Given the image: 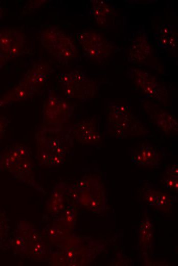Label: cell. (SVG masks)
Wrapping results in <instances>:
<instances>
[{
  "mask_svg": "<svg viewBox=\"0 0 178 266\" xmlns=\"http://www.w3.org/2000/svg\"><path fill=\"white\" fill-rule=\"evenodd\" d=\"M40 41L42 46L62 64H66L78 55L73 40L57 27L51 26L42 30Z\"/></svg>",
  "mask_w": 178,
  "mask_h": 266,
  "instance_id": "obj_1",
  "label": "cell"
},
{
  "mask_svg": "<svg viewBox=\"0 0 178 266\" xmlns=\"http://www.w3.org/2000/svg\"><path fill=\"white\" fill-rule=\"evenodd\" d=\"M78 38L83 53L90 59L102 60L108 58L112 53V44L99 33L82 31Z\"/></svg>",
  "mask_w": 178,
  "mask_h": 266,
  "instance_id": "obj_2",
  "label": "cell"
},
{
  "mask_svg": "<svg viewBox=\"0 0 178 266\" xmlns=\"http://www.w3.org/2000/svg\"><path fill=\"white\" fill-rule=\"evenodd\" d=\"M128 73L131 80L141 89L145 95L160 103H167V90L153 75L137 68H129Z\"/></svg>",
  "mask_w": 178,
  "mask_h": 266,
  "instance_id": "obj_3",
  "label": "cell"
},
{
  "mask_svg": "<svg viewBox=\"0 0 178 266\" xmlns=\"http://www.w3.org/2000/svg\"><path fill=\"white\" fill-rule=\"evenodd\" d=\"M109 121L120 136L139 135L144 126L139 120L121 105H112L108 111Z\"/></svg>",
  "mask_w": 178,
  "mask_h": 266,
  "instance_id": "obj_4",
  "label": "cell"
},
{
  "mask_svg": "<svg viewBox=\"0 0 178 266\" xmlns=\"http://www.w3.org/2000/svg\"><path fill=\"white\" fill-rule=\"evenodd\" d=\"M25 34L15 29L0 30V54L7 59L15 58L26 51Z\"/></svg>",
  "mask_w": 178,
  "mask_h": 266,
  "instance_id": "obj_5",
  "label": "cell"
},
{
  "mask_svg": "<svg viewBox=\"0 0 178 266\" xmlns=\"http://www.w3.org/2000/svg\"><path fill=\"white\" fill-rule=\"evenodd\" d=\"M142 105L151 121L165 134H177V121L170 113L148 101H142Z\"/></svg>",
  "mask_w": 178,
  "mask_h": 266,
  "instance_id": "obj_6",
  "label": "cell"
},
{
  "mask_svg": "<svg viewBox=\"0 0 178 266\" xmlns=\"http://www.w3.org/2000/svg\"><path fill=\"white\" fill-rule=\"evenodd\" d=\"M50 72V66L47 63H34L25 74L23 80L35 92L43 84Z\"/></svg>",
  "mask_w": 178,
  "mask_h": 266,
  "instance_id": "obj_7",
  "label": "cell"
},
{
  "mask_svg": "<svg viewBox=\"0 0 178 266\" xmlns=\"http://www.w3.org/2000/svg\"><path fill=\"white\" fill-rule=\"evenodd\" d=\"M77 140L83 144H92L101 140V136L95 125L90 120L81 121L76 124Z\"/></svg>",
  "mask_w": 178,
  "mask_h": 266,
  "instance_id": "obj_8",
  "label": "cell"
},
{
  "mask_svg": "<svg viewBox=\"0 0 178 266\" xmlns=\"http://www.w3.org/2000/svg\"><path fill=\"white\" fill-rule=\"evenodd\" d=\"M151 48L144 35L135 38L128 53V60L132 62H143L151 55Z\"/></svg>",
  "mask_w": 178,
  "mask_h": 266,
  "instance_id": "obj_9",
  "label": "cell"
},
{
  "mask_svg": "<svg viewBox=\"0 0 178 266\" xmlns=\"http://www.w3.org/2000/svg\"><path fill=\"white\" fill-rule=\"evenodd\" d=\"M43 117L46 121L56 122L60 117H68L62 112L60 106V98L56 97L52 91H50L48 98L42 108Z\"/></svg>",
  "mask_w": 178,
  "mask_h": 266,
  "instance_id": "obj_10",
  "label": "cell"
},
{
  "mask_svg": "<svg viewBox=\"0 0 178 266\" xmlns=\"http://www.w3.org/2000/svg\"><path fill=\"white\" fill-rule=\"evenodd\" d=\"M36 92L21 79L17 85L0 98V106L13 101H22L32 96Z\"/></svg>",
  "mask_w": 178,
  "mask_h": 266,
  "instance_id": "obj_11",
  "label": "cell"
},
{
  "mask_svg": "<svg viewBox=\"0 0 178 266\" xmlns=\"http://www.w3.org/2000/svg\"><path fill=\"white\" fill-rule=\"evenodd\" d=\"M92 2V13L98 24L101 26H106L114 10L103 1L95 0Z\"/></svg>",
  "mask_w": 178,
  "mask_h": 266,
  "instance_id": "obj_12",
  "label": "cell"
},
{
  "mask_svg": "<svg viewBox=\"0 0 178 266\" xmlns=\"http://www.w3.org/2000/svg\"><path fill=\"white\" fill-rule=\"evenodd\" d=\"M138 151L141 156V162L145 166H154L158 164L159 157L155 148L147 144H143Z\"/></svg>",
  "mask_w": 178,
  "mask_h": 266,
  "instance_id": "obj_13",
  "label": "cell"
},
{
  "mask_svg": "<svg viewBox=\"0 0 178 266\" xmlns=\"http://www.w3.org/2000/svg\"><path fill=\"white\" fill-rule=\"evenodd\" d=\"M168 194L165 192H158L157 197L154 203L155 207L160 209H165L168 207L169 203Z\"/></svg>",
  "mask_w": 178,
  "mask_h": 266,
  "instance_id": "obj_14",
  "label": "cell"
},
{
  "mask_svg": "<svg viewBox=\"0 0 178 266\" xmlns=\"http://www.w3.org/2000/svg\"><path fill=\"white\" fill-rule=\"evenodd\" d=\"M164 184L168 188L177 191L178 188L177 177H174L167 173L164 176Z\"/></svg>",
  "mask_w": 178,
  "mask_h": 266,
  "instance_id": "obj_15",
  "label": "cell"
},
{
  "mask_svg": "<svg viewBox=\"0 0 178 266\" xmlns=\"http://www.w3.org/2000/svg\"><path fill=\"white\" fill-rule=\"evenodd\" d=\"M9 122L8 119L5 116L0 115V141L4 135L6 128Z\"/></svg>",
  "mask_w": 178,
  "mask_h": 266,
  "instance_id": "obj_16",
  "label": "cell"
},
{
  "mask_svg": "<svg viewBox=\"0 0 178 266\" xmlns=\"http://www.w3.org/2000/svg\"><path fill=\"white\" fill-rule=\"evenodd\" d=\"M168 173L174 177H177L178 169L177 165H173L169 168Z\"/></svg>",
  "mask_w": 178,
  "mask_h": 266,
  "instance_id": "obj_17",
  "label": "cell"
},
{
  "mask_svg": "<svg viewBox=\"0 0 178 266\" xmlns=\"http://www.w3.org/2000/svg\"><path fill=\"white\" fill-rule=\"evenodd\" d=\"M7 60V59L4 57L2 56H0V68L5 64Z\"/></svg>",
  "mask_w": 178,
  "mask_h": 266,
  "instance_id": "obj_18",
  "label": "cell"
},
{
  "mask_svg": "<svg viewBox=\"0 0 178 266\" xmlns=\"http://www.w3.org/2000/svg\"><path fill=\"white\" fill-rule=\"evenodd\" d=\"M66 220L68 222H71L73 220V217L71 215H69L66 217Z\"/></svg>",
  "mask_w": 178,
  "mask_h": 266,
  "instance_id": "obj_19",
  "label": "cell"
},
{
  "mask_svg": "<svg viewBox=\"0 0 178 266\" xmlns=\"http://www.w3.org/2000/svg\"><path fill=\"white\" fill-rule=\"evenodd\" d=\"M53 195L55 198H57L59 196V194L57 192H55Z\"/></svg>",
  "mask_w": 178,
  "mask_h": 266,
  "instance_id": "obj_20",
  "label": "cell"
},
{
  "mask_svg": "<svg viewBox=\"0 0 178 266\" xmlns=\"http://www.w3.org/2000/svg\"><path fill=\"white\" fill-rule=\"evenodd\" d=\"M92 206H93V207L96 206V202L95 201H93V202L92 203Z\"/></svg>",
  "mask_w": 178,
  "mask_h": 266,
  "instance_id": "obj_21",
  "label": "cell"
},
{
  "mask_svg": "<svg viewBox=\"0 0 178 266\" xmlns=\"http://www.w3.org/2000/svg\"><path fill=\"white\" fill-rule=\"evenodd\" d=\"M68 255L69 257H71L73 256V254H72V253L71 252H69L68 253Z\"/></svg>",
  "mask_w": 178,
  "mask_h": 266,
  "instance_id": "obj_22",
  "label": "cell"
},
{
  "mask_svg": "<svg viewBox=\"0 0 178 266\" xmlns=\"http://www.w3.org/2000/svg\"><path fill=\"white\" fill-rule=\"evenodd\" d=\"M36 247L39 250L41 248V246L39 243H37L36 246Z\"/></svg>",
  "mask_w": 178,
  "mask_h": 266,
  "instance_id": "obj_23",
  "label": "cell"
},
{
  "mask_svg": "<svg viewBox=\"0 0 178 266\" xmlns=\"http://www.w3.org/2000/svg\"><path fill=\"white\" fill-rule=\"evenodd\" d=\"M59 208L60 209H62L63 208V205L62 203H60V205H59Z\"/></svg>",
  "mask_w": 178,
  "mask_h": 266,
  "instance_id": "obj_24",
  "label": "cell"
},
{
  "mask_svg": "<svg viewBox=\"0 0 178 266\" xmlns=\"http://www.w3.org/2000/svg\"><path fill=\"white\" fill-rule=\"evenodd\" d=\"M54 233H55V231L54 230H51V231H50L51 234H54Z\"/></svg>",
  "mask_w": 178,
  "mask_h": 266,
  "instance_id": "obj_25",
  "label": "cell"
},
{
  "mask_svg": "<svg viewBox=\"0 0 178 266\" xmlns=\"http://www.w3.org/2000/svg\"><path fill=\"white\" fill-rule=\"evenodd\" d=\"M34 250L35 252H38V249L36 247L34 248Z\"/></svg>",
  "mask_w": 178,
  "mask_h": 266,
  "instance_id": "obj_26",
  "label": "cell"
},
{
  "mask_svg": "<svg viewBox=\"0 0 178 266\" xmlns=\"http://www.w3.org/2000/svg\"><path fill=\"white\" fill-rule=\"evenodd\" d=\"M70 211H67L66 212V214L67 215H70Z\"/></svg>",
  "mask_w": 178,
  "mask_h": 266,
  "instance_id": "obj_27",
  "label": "cell"
},
{
  "mask_svg": "<svg viewBox=\"0 0 178 266\" xmlns=\"http://www.w3.org/2000/svg\"><path fill=\"white\" fill-rule=\"evenodd\" d=\"M1 14H2V10L1 9V8L0 7V17H1Z\"/></svg>",
  "mask_w": 178,
  "mask_h": 266,
  "instance_id": "obj_28",
  "label": "cell"
},
{
  "mask_svg": "<svg viewBox=\"0 0 178 266\" xmlns=\"http://www.w3.org/2000/svg\"><path fill=\"white\" fill-rule=\"evenodd\" d=\"M16 243H17V245H19V244L20 243V241H19V240H17V241H16Z\"/></svg>",
  "mask_w": 178,
  "mask_h": 266,
  "instance_id": "obj_29",
  "label": "cell"
}]
</instances>
